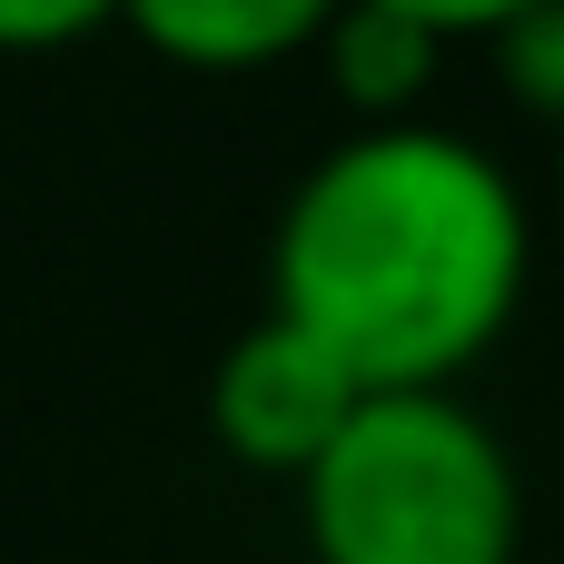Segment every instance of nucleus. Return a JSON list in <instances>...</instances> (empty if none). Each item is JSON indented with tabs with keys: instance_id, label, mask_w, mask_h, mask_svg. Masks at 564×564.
I'll list each match as a JSON object with an SVG mask.
<instances>
[{
	"instance_id": "1",
	"label": "nucleus",
	"mask_w": 564,
	"mask_h": 564,
	"mask_svg": "<svg viewBox=\"0 0 564 564\" xmlns=\"http://www.w3.org/2000/svg\"><path fill=\"white\" fill-rule=\"evenodd\" d=\"M535 288V208L506 159L436 119L347 129L268 228V317L317 337L367 397L456 387Z\"/></svg>"
},
{
	"instance_id": "2",
	"label": "nucleus",
	"mask_w": 564,
	"mask_h": 564,
	"mask_svg": "<svg viewBox=\"0 0 564 564\" xmlns=\"http://www.w3.org/2000/svg\"><path fill=\"white\" fill-rule=\"evenodd\" d=\"M317 564H525V476L456 387L357 397L297 476Z\"/></svg>"
},
{
	"instance_id": "3",
	"label": "nucleus",
	"mask_w": 564,
	"mask_h": 564,
	"mask_svg": "<svg viewBox=\"0 0 564 564\" xmlns=\"http://www.w3.org/2000/svg\"><path fill=\"white\" fill-rule=\"evenodd\" d=\"M367 387L317 347V337H297L288 317H248L228 347H218V367H208V436L248 466V476H307L317 466V446L347 426V406H357Z\"/></svg>"
},
{
	"instance_id": "4",
	"label": "nucleus",
	"mask_w": 564,
	"mask_h": 564,
	"mask_svg": "<svg viewBox=\"0 0 564 564\" xmlns=\"http://www.w3.org/2000/svg\"><path fill=\"white\" fill-rule=\"evenodd\" d=\"M327 20L337 0H119L109 10V30H129L149 59L188 79H248L278 59H307Z\"/></svg>"
},
{
	"instance_id": "5",
	"label": "nucleus",
	"mask_w": 564,
	"mask_h": 564,
	"mask_svg": "<svg viewBox=\"0 0 564 564\" xmlns=\"http://www.w3.org/2000/svg\"><path fill=\"white\" fill-rule=\"evenodd\" d=\"M317 69H327V89L347 99V119L357 129H377V119H426V89H436V69H446V40L436 30H416L406 10H377V0H337V20L317 30V50H307Z\"/></svg>"
},
{
	"instance_id": "6",
	"label": "nucleus",
	"mask_w": 564,
	"mask_h": 564,
	"mask_svg": "<svg viewBox=\"0 0 564 564\" xmlns=\"http://www.w3.org/2000/svg\"><path fill=\"white\" fill-rule=\"evenodd\" d=\"M486 59H496V89H506L525 119L564 129V0H535V10H516V20H496V30H486Z\"/></svg>"
},
{
	"instance_id": "7",
	"label": "nucleus",
	"mask_w": 564,
	"mask_h": 564,
	"mask_svg": "<svg viewBox=\"0 0 564 564\" xmlns=\"http://www.w3.org/2000/svg\"><path fill=\"white\" fill-rule=\"evenodd\" d=\"M119 0H0V59H40V50H69L89 30H109Z\"/></svg>"
},
{
	"instance_id": "8",
	"label": "nucleus",
	"mask_w": 564,
	"mask_h": 564,
	"mask_svg": "<svg viewBox=\"0 0 564 564\" xmlns=\"http://www.w3.org/2000/svg\"><path fill=\"white\" fill-rule=\"evenodd\" d=\"M377 10H406L416 30H436V40L456 50V40H486L496 20H516V10H535V0H377Z\"/></svg>"
},
{
	"instance_id": "9",
	"label": "nucleus",
	"mask_w": 564,
	"mask_h": 564,
	"mask_svg": "<svg viewBox=\"0 0 564 564\" xmlns=\"http://www.w3.org/2000/svg\"><path fill=\"white\" fill-rule=\"evenodd\" d=\"M555 238H564V129H555Z\"/></svg>"
}]
</instances>
